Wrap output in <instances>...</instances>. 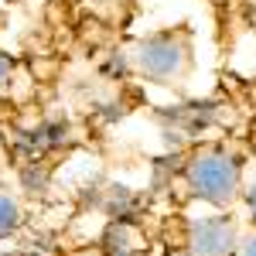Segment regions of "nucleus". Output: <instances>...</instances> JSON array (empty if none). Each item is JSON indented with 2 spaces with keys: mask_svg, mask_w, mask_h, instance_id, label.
<instances>
[{
  "mask_svg": "<svg viewBox=\"0 0 256 256\" xmlns=\"http://www.w3.org/2000/svg\"><path fill=\"white\" fill-rule=\"evenodd\" d=\"M192 65H195V48H192V31L184 28L154 31L140 38L134 48V68L158 86H181L192 76Z\"/></svg>",
  "mask_w": 256,
  "mask_h": 256,
  "instance_id": "obj_2",
  "label": "nucleus"
},
{
  "mask_svg": "<svg viewBox=\"0 0 256 256\" xmlns=\"http://www.w3.org/2000/svg\"><path fill=\"white\" fill-rule=\"evenodd\" d=\"M0 256H10V253H0Z\"/></svg>",
  "mask_w": 256,
  "mask_h": 256,
  "instance_id": "obj_9",
  "label": "nucleus"
},
{
  "mask_svg": "<svg viewBox=\"0 0 256 256\" xmlns=\"http://www.w3.org/2000/svg\"><path fill=\"white\" fill-rule=\"evenodd\" d=\"M242 164L229 147H202L184 164V188L188 195L212 205V208H232L242 198Z\"/></svg>",
  "mask_w": 256,
  "mask_h": 256,
  "instance_id": "obj_1",
  "label": "nucleus"
},
{
  "mask_svg": "<svg viewBox=\"0 0 256 256\" xmlns=\"http://www.w3.org/2000/svg\"><path fill=\"white\" fill-rule=\"evenodd\" d=\"M10 76H14V58H10V55L0 48V89H7Z\"/></svg>",
  "mask_w": 256,
  "mask_h": 256,
  "instance_id": "obj_6",
  "label": "nucleus"
},
{
  "mask_svg": "<svg viewBox=\"0 0 256 256\" xmlns=\"http://www.w3.org/2000/svg\"><path fill=\"white\" fill-rule=\"evenodd\" d=\"M20 222H24V212H20V202L10 192H4L0 188V239L14 236L20 229Z\"/></svg>",
  "mask_w": 256,
  "mask_h": 256,
  "instance_id": "obj_4",
  "label": "nucleus"
},
{
  "mask_svg": "<svg viewBox=\"0 0 256 256\" xmlns=\"http://www.w3.org/2000/svg\"><path fill=\"white\" fill-rule=\"evenodd\" d=\"M232 256H256V229L250 232V236L239 239V246H236V253H232Z\"/></svg>",
  "mask_w": 256,
  "mask_h": 256,
  "instance_id": "obj_7",
  "label": "nucleus"
},
{
  "mask_svg": "<svg viewBox=\"0 0 256 256\" xmlns=\"http://www.w3.org/2000/svg\"><path fill=\"white\" fill-rule=\"evenodd\" d=\"M242 202H246V212H250V218L256 222V174L242 181Z\"/></svg>",
  "mask_w": 256,
  "mask_h": 256,
  "instance_id": "obj_5",
  "label": "nucleus"
},
{
  "mask_svg": "<svg viewBox=\"0 0 256 256\" xmlns=\"http://www.w3.org/2000/svg\"><path fill=\"white\" fill-rule=\"evenodd\" d=\"M4 178H7V160H4V154H0V184H4Z\"/></svg>",
  "mask_w": 256,
  "mask_h": 256,
  "instance_id": "obj_8",
  "label": "nucleus"
},
{
  "mask_svg": "<svg viewBox=\"0 0 256 256\" xmlns=\"http://www.w3.org/2000/svg\"><path fill=\"white\" fill-rule=\"evenodd\" d=\"M239 226L232 216L216 212L188 222V253L192 256H232L239 246Z\"/></svg>",
  "mask_w": 256,
  "mask_h": 256,
  "instance_id": "obj_3",
  "label": "nucleus"
}]
</instances>
